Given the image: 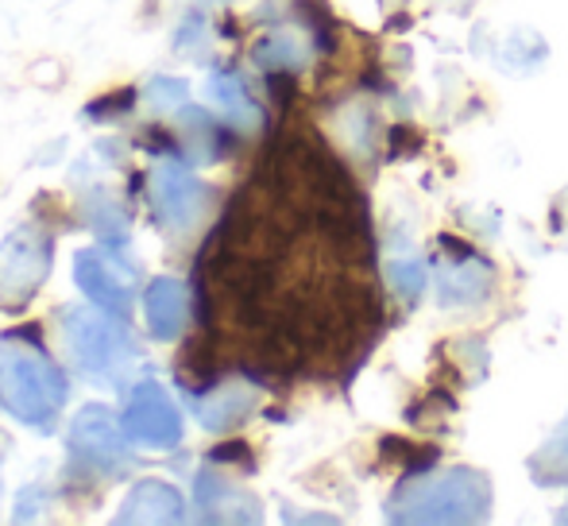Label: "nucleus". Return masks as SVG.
I'll use <instances>...</instances> for the list:
<instances>
[{"label": "nucleus", "instance_id": "obj_3", "mask_svg": "<svg viewBox=\"0 0 568 526\" xmlns=\"http://www.w3.org/2000/svg\"><path fill=\"white\" fill-rule=\"evenodd\" d=\"M62 337L67 348L74 353L78 368L93 372V376H113L132 361V337L128 330L116 322V314H101V310H85V306H67L62 310Z\"/></svg>", "mask_w": 568, "mask_h": 526}, {"label": "nucleus", "instance_id": "obj_12", "mask_svg": "<svg viewBox=\"0 0 568 526\" xmlns=\"http://www.w3.org/2000/svg\"><path fill=\"white\" fill-rule=\"evenodd\" d=\"M442 302L445 306H464V302H479L491 286V267L468 249H456V260H445L442 267Z\"/></svg>", "mask_w": 568, "mask_h": 526}, {"label": "nucleus", "instance_id": "obj_19", "mask_svg": "<svg viewBox=\"0 0 568 526\" xmlns=\"http://www.w3.org/2000/svg\"><path fill=\"white\" fill-rule=\"evenodd\" d=\"M90 221H93V233H98L101 241H109V244H124L128 241V218L116 210L113 202H105V198H98V202H93Z\"/></svg>", "mask_w": 568, "mask_h": 526}, {"label": "nucleus", "instance_id": "obj_24", "mask_svg": "<svg viewBox=\"0 0 568 526\" xmlns=\"http://www.w3.org/2000/svg\"><path fill=\"white\" fill-rule=\"evenodd\" d=\"M197 4H229V0H197Z\"/></svg>", "mask_w": 568, "mask_h": 526}, {"label": "nucleus", "instance_id": "obj_10", "mask_svg": "<svg viewBox=\"0 0 568 526\" xmlns=\"http://www.w3.org/2000/svg\"><path fill=\"white\" fill-rule=\"evenodd\" d=\"M186 519V499L179 488L163 481H140L124 496L116 512V523L135 526V523H182Z\"/></svg>", "mask_w": 568, "mask_h": 526}, {"label": "nucleus", "instance_id": "obj_25", "mask_svg": "<svg viewBox=\"0 0 568 526\" xmlns=\"http://www.w3.org/2000/svg\"><path fill=\"white\" fill-rule=\"evenodd\" d=\"M561 523H568V512H561Z\"/></svg>", "mask_w": 568, "mask_h": 526}, {"label": "nucleus", "instance_id": "obj_7", "mask_svg": "<svg viewBox=\"0 0 568 526\" xmlns=\"http://www.w3.org/2000/svg\"><path fill=\"white\" fill-rule=\"evenodd\" d=\"M151 186H155V194H151L155 218H159V225H166L171 233H186V229L202 218L205 186L194 171H186V166H179V163L159 166V171L151 174Z\"/></svg>", "mask_w": 568, "mask_h": 526}, {"label": "nucleus", "instance_id": "obj_1", "mask_svg": "<svg viewBox=\"0 0 568 526\" xmlns=\"http://www.w3.org/2000/svg\"><path fill=\"white\" fill-rule=\"evenodd\" d=\"M491 515V481L476 468L410 473L387 504L390 523H484Z\"/></svg>", "mask_w": 568, "mask_h": 526}, {"label": "nucleus", "instance_id": "obj_4", "mask_svg": "<svg viewBox=\"0 0 568 526\" xmlns=\"http://www.w3.org/2000/svg\"><path fill=\"white\" fill-rule=\"evenodd\" d=\"M54 241L43 229H16L0 241V306L23 310L47 283Z\"/></svg>", "mask_w": 568, "mask_h": 526}, {"label": "nucleus", "instance_id": "obj_16", "mask_svg": "<svg viewBox=\"0 0 568 526\" xmlns=\"http://www.w3.org/2000/svg\"><path fill=\"white\" fill-rule=\"evenodd\" d=\"M252 59H255V67H263V70H286V74H291V70L306 67V43L294 36H267L255 43Z\"/></svg>", "mask_w": 568, "mask_h": 526}, {"label": "nucleus", "instance_id": "obj_17", "mask_svg": "<svg viewBox=\"0 0 568 526\" xmlns=\"http://www.w3.org/2000/svg\"><path fill=\"white\" fill-rule=\"evenodd\" d=\"M530 473L538 476L541 484H568V426L538 457H530Z\"/></svg>", "mask_w": 568, "mask_h": 526}, {"label": "nucleus", "instance_id": "obj_22", "mask_svg": "<svg viewBox=\"0 0 568 526\" xmlns=\"http://www.w3.org/2000/svg\"><path fill=\"white\" fill-rule=\"evenodd\" d=\"M213 461H244V465H252V453H247L244 442H229V445H217V449L210 453Z\"/></svg>", "mask_w": 568, "mask_h": 526}, {"label": "nucleus", "instance_id": "obj_6", "mask_svg": "<svg viewBox=\"0 0 568 526\" xmlns=\"http://www.w3.org/2000/svg\"><path fill=\"white\" fill-rule=\"evenodd\" d=\"M124 429L135 442H148V445H155V449H171L182 437V414H179V406L171 403V395L148 380V384H140L132 392V398H128Z\"/></svg>", "mask_w": 568, "mask_h": 526}, {"label": "nucleus", "instance_id": "obj_20", "mask_svg": "<svg viewBox=\"0 0 568 526\" xmlns=\"http://www.w3.org/2000/svg\"><path fill=\"white\" fill-rule=\"evenodd\" d=\"M132 105H135V90H120V93H109V98L93 101V105L85 109V117H93V121H105V117L128 113Z\"/></svg>", "mask_w": 568, "mask_h": 526}, {"label": "nucleus", "instance_id": "obj_23", "mask_svg": "<svg viewBox=\"0 0 568 526\" xmlns=\"http://www.w3.org/2000/svg\"><path fill=\"white\" fill-rule=\"evenodd\" d=\"M561 213H565V229H561V233H568V190L561 194Z\"/></svg>", "mask_w": 568, "mask_h": 526}, {"label": "nucleus", "instance_id": "obj_8", "mask_svg": "<svg viewBox=\"0 0 568 526\" xmlns=\"http://www.w3.org/2000/svg\"><path fill=\"white\" fill-rule=\"evenodd\" d=\"M74 279L90 302H98L101 310H109L116 317H128V310H132V283L120 275L116 263H109L101 252H78Z\"/></svg>", "mask_w": 568, "mask_h": 526}, {"label": "nucleus", "instance_id": "obj_15", "mask_svg": "<svg viewBox=\"0 0 568 526\" xmlns=\"http://www.w3.org/2000/svg\"><path fill=\"white\" fill-rule=\"evenodd\" d=\"M210 90H213V98H217L221 113H225L240 132H255L263 124L260 105H255L252 93H247V85L240 82L236 74H229V70H225V74H217L210 82Z\"/></svg>", "mask_w": 568, "mask_h": 526}, {"label": "nucleus", "instance_id": "obj_21", "mask_svg": "<svg viewBox=\"0 0 568 526\" xmlns=\"http://www.w3.org/2000/svg\"><path fill=\"white\" fill-rule=\"evenodd\" d=\"M202 36H205V16H202V12H190L186 20L179 23V31H174V47L190 51V47H194Z\"/></svg>", "mask_w": 568, "mask_h": 526}, {"label": "nucleus", "instance_id": "obj_5", "mask_svg": "<svg viewBox=\"0 0 568 526\" xmlns=\"http://www.w3.org/2000/svg\"><path fill=\"white\" fill-rule=\"evenodd\" d=\"M124 434L120 429L116 414L101 403H90L78 411L74 426H70V449L85 461V465L101 468V473H124L132 465V453L124 445Z\"/></svg>", "mask_w": 568, "mask_h": 526}, {"label": "nucleus", "instance_id": "obj_2", "mask_svg": "<svg viewBox=\"0 0 568 526\" xmlns=\"http://www.w3.org/2000/svg\"><path fill=\"white\" fill-rule=\"evenodd\" d=\"M67 376L43 348L16 345V337L0 348V406L23 426H47L67 406Z\"/></svg>", "mask_w": 568, "mask_h": 526}, {"label": "nucleus", "instance_id": "obj_11", "mask_svg": "<svg viewBox=\"0 0 568 526\" xmlns=\"http://www.w3.org/2000/svg\"><path fill=\"white\" fill-rule=\"evenodd\" d=\"M197 504L210 523H260V499L240 492L225 476H197Z\"/></svg>", "mask_w": 568, "mask_h": 526}, {"label": "nucleus", "instance_id": "obj_14", "mask_svg": "<svg viewBox=\"0 0 568 526\" xmlns=\"http://www.w3.org/2000/svg\"><path fill=\"white\" fill-rule=\"evenodd\" d=\"M383 271H387V283L398 291V299L418 302L422 291H426V263H422L418 252L403 241V236H390L387 252H383Z\"/></svg>", "mask_w": 568, "mask_h": 526}, {"label": "nucleus", "instance_id": "obj_9", "mask_svg": "<svg viewBox=\"0 0 568 526\" xmlns=\"http://www.w3.org/2000/svg\"><path fill=\"white\" fill-rule=\"evenodd\" d=\"M143 314H148L151 337L174 341L182 330H186V317H190L186 286H182L179 279H171V275L151 279L148 291H143Z\"/></svg>", "mask_w": 568, "mask_h": 526}, {"label": "nucleus", "instance_id": "obj_13", "mask_svg": "<svg viewBox=\"0 0 568 526\" xmlns=\"http://www.w3.org/2000/svg\"><path fill=\"white\" fill-rule=\"evenodd\" d=\"M255 406H260V392H255V387L229 384V387H217L205 403H197V418H202V426L213 429V434H225V429L240 426Z\"/></svg>", "mask_w": 568, "mask_h": 526}, {"label": "nucleus", "instance_id": "obj_18", "mask_svg": "<svg viewBox=\"0 0 568 526\" xmlns=\"http://www.w3.org/2000/svg\"><path fill=\"white\" fill-rule=\"evenodd\" d=\"M186 98H190V85L182 78H151L148 90H143V101L155 113H182L190 105Z\"/></svg>", "mask_w": 568, "mask_h": 526}]
</instances>
